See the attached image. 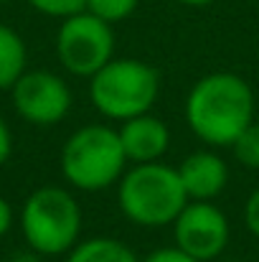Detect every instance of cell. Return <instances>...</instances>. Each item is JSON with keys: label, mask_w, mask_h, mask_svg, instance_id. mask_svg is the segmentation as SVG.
I'll return each mask as SVG.
<instances>
[{"label": "cell", "mask_w": 259, "mask_h": 262, "mask_svg": "<svg viewBox=\"0 0 259 262\" xmlns=\"http://www.w3.org/2000/svg\"><path fill=\"white\" fill-rule=\"evenodd\" d=\"M254 92L234 72L203 74L185 94L183 115L191 133L208 148H231L254 122Z\"/></svg>", "instance_id": "6da1fadb"}, {"label": "cell", "mask_w": 259, "mask_h": 262, "mask_svg": "<svg viewBox=\"0 0 259 262\" xmlns=\"http://www.w3.org/2000/svg\"><path fill=\"white\" fill-rule=\"evenodd\" d=\"M33 10L49 15V18H69L74 13H82L86 8V0H26Z\"/></svg>", "instance_id": "9a60e30c"}, {"label": "cell", "mask_w": 259, "mask_h": 262, "mask_svg": "<svg viewBox=\"0 0 259 262\" xmlns=\"http://www.w3.org/2000/svg\"><path fill=\"white\" fill-rule=\"evenodd\" d=\"M10 99L18 117L36 127L64 122L74 102L66 79L49 69H26L10 87Z\"/></svg>", "instance_id": "52a82bcc"}, {"label": "cell", "mask_w": 259, "mask_h": 262, "mask_svg": "<svg viewBox=\"0 0 259 262\" xmlns=\"http://www.w3.org/2000/svg\"><path fill=\"white\" fill-rule=\"evenodd\" d=\"M231 153L244 168L259 171V122H252L244 127V133L234 140Z\"/></svg>", "instance_id": "5bb4252c"}, {"label": "cell", "mask_w": 259, "mask_h": 262, "mask_svg": "<svg viewBox=\"0 0 259 262\" xmlns=\"http://www.w3.org/2000/svg\"><path fill=\"white\" fill-rule=\"evenodd\" d=\"M82 204L61 186H41L31 191L20 209V232L26 245L43 257L69 255L82 239Z\"/></svg>", "instance_id": "3957f363"}, {"label": "cell", "mask_w": 259, "mask_h": 262, "mask_svg": "<svg viewBox=\"0 0 259 262\" xmlns=\"http://www.w3.org/2000/svg\"><path fill=\"white\" fill-rule=\"evenodd\" d=\"M10 227H13V209H10V204L0 196V237H5V234L10 232Z\"/></svg>", "instance_id": "d6986e66"}, {"label": "cell", "mask_w": 259, "mask_h": 262, "mask_svg": "<svg viewBox=\"0 0 259 262\" xmlns=\"http://www.w3.org/2000/svg\"><path fill=\"white\" fill-rule=\"evenodd\" d=\"M117 204L122 216L143 229L173 227L188 204L178 168L163 161L137 163L125 171L117 183Z\"/></svg>", "instance_id": "7a4b0ae2"}, {"label": "cell", "mask_w": 259, "mask_h": 262, "mask_svg": "<svg viewBox=\"0 0 259 262\" xmlns=\"http://www.w3.org/2000/svg\"><path fill=\"white\" fill-rule=\"evenodd\" d=\"M66 262H140V257L120 239L99 234L79 239L74 250L66 255Z\"/></svg>", "instance_id": "8fae6325"}, {"label": "cell", "mask_w": 259, "mask_h": 262, "mask_svg": "<svg viewBox=\"0 0 259 262\" xmlns=\"http://www.w3.org/2000/svg\"><path fill=\"white\" fill-rule=\"evenodd\" d=\"M61 176L77 191H104L120 183L127 171V158L120 143V133L109 125L91 122L74 130L61 148Z\"/></svg>", "instance_id": "277c9868"}, {"label": "cell", "mask_w": 259, "mask_h": 262, "mask_svg": "<svg viewBox=\"0 0 259 262\" xmlns=\"http://www.w3.org/2000/svg\"><path fill=\"white\" fill-rule=\"evenodd\" d=\"M10 153H13V135H10L8 122H5V120H3V115H0V166H5V163H8Z\"/></svg>", "instance_id": "ac0fdd59"}, {"label": "cell", "mask_w": 259, "mask_h": 262, "mask_svg": "<svg viewBox=\"0 0 259 262\" xmlns=\"http://www.w3.org/2000/svg\"><path fill=\"white\" fill-rule=\"evenodd\" d=\"M140 262H198V260H193L191 255H185L183 250H178V247L173 245V247H160V250H153L150 255H145Z\"/></svg>", "instance_id": "e0dca14e"}, {"label": "cell", "mask_w": 259, "mask_h": 262, "mask_svg": "<svg viewBox=\"0 0 259 262\" xmlns=\"http://www.w3.org/2000/svg\"><path fill=\"white\" fill-rule=\"evenodd\" d=\"M180 5H188V8H203V5H211L214 0H175Z\"/></svg>", "instance_id": "44dd1931"}, {"label": "cell", "mask_w": 259, "mask_h": 262, "mask_svg": "<svg viewBox=\"0 0 259 262\" xmlns=\"http://www.w3.org/2000/svg\"><path fill=\"white\" fill-rule=\"evenodd\" d=\"M160 97V72L143 59L114 56L89 79L91 107L114 122L145 115Z\"/></svg>", "instance_id": "5b68a950"}, {"label": "cell", "mask_w": 259, "mask_h": 262, "mask_svg": "<svg viewBox=\"0 0 259 262\" xmlns=\"http://www.w3.org/2000/svg\"><path fill=\"white\" fill-rule=\"evenodd\" d=\"M137 3L140 0H86V8L91 15L102 18L104 23L114 26V23H122L127 20L135 10H137Z\"/></svg>", "instance_id": "4fadbf2b"}, {"label": "cell", "mask_w": 259, "mask_h": 262, "mask_svg": "<svg viewBox=\"0 0 259 262\" xmlns=\"http://www.w3.org/2000/svg\"><path fill=\"white\" fill-rule=\"evenodd\" d=\"M43 260H46V257H43V255H38V252H36V250H31V247L10 255V262H43Z\"/></svg>", "instance_id": "ffe728a7"}, {"label": "cell", "mask_w": 259, "mask_h": 262, "mask_svg": "<svg viewBox=\"0 0 259 262\" xmlns=\"http://www.w3.org/2000/svg\"><path fill=\"white\" fill-rule=\"evenodd\" d=\"M114 31L89 10L61 20L56 33V56L72 77L91 79L104 64L114 59Z\"/></svg>", "instance_id": "8992f818"}, {"label": "cell", "mask_w": 259, "mask_h": 262, "mask_svg": "<svg viewBox=\"0 0 259 262\" xmlns=\"http://www.w3.org/2000/svg\"><path fill=\"white\" fill-rule=\"evenodd\" d=\"M175 247L198 262H214L231 239L229 216L214 201H188L173 222Z\"/></svg>", "instance_id": "ba28073f"}, {"label": "cell", "mask_w": 259, "mask_h": 262, "mask_svg": "<svg viewBox=\"0 0 259 262\" xmlns=\"http://www.w3.org/2000/svg\"><path fill=\"white\" fill-rule=\"evenodd\" d=\"M178 176L188 201H214L229 186V166L211 148L188 153L178 166Z\"/></svg>", "instance_id": "30bf717a"}, {"label": "cell", "mask_w": 259, "mask_h": 262, "mask_svg": "<svg viewBox=\"0 0 259 262\" xmlns=\"http://www.w3.org/2000/svg\"><path fill=\"white\" fill-rule=\"evenodd\" d=\"M244 224H247L249 234L259 239V188H254V191L247 196V204H244Z\"/></svg>", "instance_id": "2e32d148"}, {"label": "cell", "mask_w": 259, "mask_h": 262, "mask_svg": "<svg viewBox=\"0 0 259 262\" xmlns=\"http://www.w3.org/2000/svg\"><path fill=\"white\" fill-rule=\"evenodd\" d=\"M117 133H120L125 158L132 166L163 161V156L171 148V130L153 112H145V115H137V117L120 122Z\"/></svg>", "instance_id": "9c48e42d"}, {"label": "cell", "mask_w": 259, "mask_h": 262, "mask_svg": "<svg viewBox=\"0 0 259 262\" xmlns=\"http://www.w3.org/2000/svg\"><path fill=\"white\" fill-rule=\"evenodd\" d=\"M28 49L20 33L5 23H0V89H10L18 77L26 72Z\"/></svg>", "instance_id": "7c38bea8"}]
</instances>
